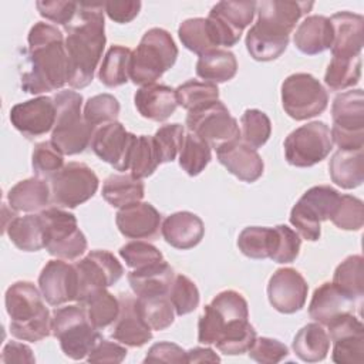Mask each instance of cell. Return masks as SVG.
<instances>
[{
  "instance_id": "83f0119b",
  "label": "cell",
  "mask_w": 364,
  "mask_h": 364,
  "mask_svg": "<svg viewBox=\"0 0 364 364\" xmlns=\"http://www.w3.org/2000/svg\"><path fill=\"white\" fill-rule=\"evenodd\" d=\"M355 304L333 282H326L314 290L309 304V316L321 326H327L336 317L344 313H353Z\"/></svg>"
},
{
  "instance_id": "52a82bcc",
  "label": "cell",
  "mask_w": 364,
  "mask_h": 364,
  "mask_svg": "<svg viewBox=\"0 0 364 364\" xmlns=\"http://www.w3.org/2000/svg\"><path fill=\"white\" fill-rule=\"evenodd\" d=\"M51 334L60 341L63 353L73 360L87 358L101 334L81 304L55 307L51 314Z\"/></svg>"
},
{
  "instance_id": "ba28073f",
  "label": "cell",
  "mask_w": 364,
  "mask_h": 364,
  "mask_svg": "<svg viewBox=\"0 0 364 364\" xmlns=\"http://www.w3.org/2000/svg\"><path fill=\"white\" fill-rule=\"evenodd\" d=\"M331 141L338 149L364 146V94L361 88L338 94L331 104Z\"/></svg>"
},
{
  "instance_id": "681fc988",
  "label": "cell",
  "mask_w": 364,
  "mask_h": 364,
  "mask_svg": "<svg viewBox=\"0 0 364 364\" xmlns=\"http://www.w3.org/2000/svg\"><path fill=\"white\" fill-rule=\"evenodd\" d=\"M272 134L270 118L260 109L249 108L240 118V141L253 149L262 148Z\"/></svg>"
},
{
  "instance_id": "d6986e66",
  "label": "cell",
  "mask_w": 364,
  "mask_h": 364,
  "mask_svg": "<svg viewBox=\"0 0 364 364\" xmlns=\"http://www.w3.org/2000/svg\"><path fill=\"white\" fill-rule=\"evenodd\" d=\"M135 139L136 135L128 132L121 122L114 121L95 128L90 146L101 161L109 164L115 171L125 172Z\"/></svg>"
},
{
  "instance_id": "8d00e7d4",
  "label": "cell",
  "mask_w": 364,
  "mask_h": 364,
  "mask_svg": "<svg viewBox=\"0 0 364 364\" xmlns=\"http://www.w3.org/2000/svg\"><path fill=\"white\" fill-rule=\"evenodd\" d=\"M101 195L112 208H122L139 202L145 195V186L131 173H112L104 181Z\"/></svg>"
},
{
  "instance_id": "91938a15",
  "label": "cell",
  "mask_w": 364,
  "mask_h": 364,
  "mask_svg": "<svg viewBox=\"0 0 364 364\" xmlns=\"http://www.w3.org/2000/svg\"><path fill=\"white\" fill-rule=\"evenodd\" d=\"M249 357L262 364H274L289 355L286 344L270 337H256L253 346L247 351Z\"/></svg>"
},
{
  "instance_id": "7bdbcfd3",
  "label": "cell",
  "mask_w": 364,
  "mask_h": 364,
  "mask_svg": "<svg viewBox=\"0 0 364 364\" xmlns=\"http://www.w3.org/2000/svg\"><path fill=\"white\" fill-rule=\"evenodd\" d=\"M361 78V55L358 57H331L326 74L324 84L331 91H344L358 84Z\"/></svg>"
},
{
  "instance_id": "7c38bea8",
  "label": "cell",
  "mask_w": 364,
  "mask_h": 364,
  "mask_svg": "<svg viewBox=\"0 0 364 364\" xmlns=\"http://www.w3.org/2000/svg\"><path fill=\"white\" fill-rule=\"evenodd\" d=\"M284 158L296 168H310L327 158L333 149L330 128L323 121L307 122L284 139Z\"/></svg>"
},
{
  "instance_id": "03108f58",
  "label": "cell",
  "mask_w": 364,
  "mask_h": 364,
  "mask_svg": "<svg viewBox=\"0 0 364 364\" xmlns=\"http://www.w3.org/2000/svg\"><path fill=\"white\" fill-rule=\"evenodd\" d=\"M188 363H203V361H210V363H219L220 357L213 353L212 348H205V347H195L186 351Z\"/></svg>"
},
{
  "instance_id": "ac0fdd59",
  "label": "cell",
  "mask_w": 364,
  "mask_h": 364,
  "mask_svg": "<svg viewBox=\"0 0 364 364\" xmlns=\"http://www.w3.org/2000/svg\"><path fill=\"white\" fill-rule=\"evenodd\" d=\"M333 341L331 358L337 364H363L364 361V326L353 313H344L327 326Z\"/></svg>"
},
{
  "instance_id": "f5cc1de1",
  "label": "cell",
  "mask_w": 364,
  "mask_h": 364,
  "mask_svg": "<svg viewBox=\"0 0 364 364\" xmlns=\"http://www.w3.org/2000/svg\"><path fill=\"white\" fill-rule=\"evenodd\" d=\"M31 166L36 176L48 181L64 166V155L51 141L38 142L31 154Z\"/></svg>"
},
{
  "instance_id": "e0dca14e",
  "label": "cell",
  "mask_w": 364,
  "mask_h": 364,
  "mask_svg": "<svg viewBox=\"0 0 364 364\" xmlns=\"http://www.w3.org/2000/svg\"><path fill=\"white\" fill-rule=\"evenodd\" d=\"M80 280V303L90 293L107 289L115 284L124 274V267L118 259L108 250H91L87 256L75 263Z\"/></svg>"
},
{
  "instance_id": "d4e9b609",
  "label": "cell",
  "mask_w": 364,
  "mask_h": 364,
  "mask_svg": "<svg viewBox=\"0 0 364 364\" xmlns=\"http://www.w3.org/2000/svg\"><path fill=\"white\" fill-rule=\"evenodd\" d=\"M333 27V44L330 47L334 57H358L364 44V18L351 11H338L330 17Z\"/></svg>"
},
{
  "instance_id": "8fae6325",
  "label": "cell",
  "mask_w": 364,
  "mask_h": 364,
  "mask_svg": "<svg viewBox=\"0 0 364 364\" xmlns=\"http://www.w3.org/2000/svg\"><path fill=\"white\" fill-rule=\"evenodd\" d=\"M328 104V94L321 82L309 73H296L282 82V105L286 114L304 121L321 114Z\"/></svg>"
},
{
  "instance_id": "836d02e7",
  "label": "cell",
  "mask_w": 364,
  "mask_h": 364,
  "mask_svg": "<svg viewBox=\"0 0 364 364\" xmlns=\"http://www.w3.org/2000/svg\"><path fill=\"white\" fill-rule=\"evenodd\" d=\"M331 181L343 189H354L364 181L363 149H338L328 162Z\"/></svg>"
},
{
  "instance_id": "7a4b0ae2",
  "label": "cell",
  "mask_w": 364,
  "mask_h": 364,
  "mask_svg": "<svg viewBox=\"0 0 364 364\" xmlns=\"http://www.w3.org/2000/svg\"><path fill=\"white\" fill-rule=\"evenodd\" d=\"M30 70L21 75V90L43 94L63 88L68 82L65 38L57 27L38 21L28 31Z\"/></svg>"
},
{
  "instance_id": "74e56055",
  "label": "cell",
  "mask_w": 364,
  "mask_h": 364,
  "mask_svg": "<svg viewBox=\"0 0 364 364\" xmlns=\"http://www.w3.org/2000/svg\"><path fill=\"white\" fill-rule=\"evenodd\" d=\"M277 230L267 226H247L237 237L239 250L250 259H270L276 250Z\"/></svg>"
},
{
  "instance_id": "60d3db41",
  "label": "cell",
  "mask_w": 364,
  "mask_h": 364,
  "mask_svg": "<svg viewBox=\"0 0 364 364\" xmlns=\"http://www.w3.org/2000/svg\"><path fill=\"white\" fill-rule=\"evenodd\" d=\"M135 306L141 318L151 330L162 331L175 320V310L168 294L136 296Z\"/></svg>"
},
{
  "instance_id": "d6a6232c",
  "label": "cell",
  "mask_w": 364,
  "mask_h": 364,
  "mask_svg": "<svg viewBox=\"0 0 364 364\" xmlns=\"http://www.w3.org/2000/svg\"><path fill=\"white\" fill-rule=\"evenodd\" d=\"M4 232L11 243L23 252H37L46 247V225L40 213L16 216Z\"/></svg>"
},
{
  "instance_id": "f6af8a7d",
  "label": "cell",
  "mask_w": 364,
  "mask_h": 364,
  "mask_svg": "<svg viewBox=\"0 0 364 364\" xmlns=\"http://www.w3.org/2000/svg\"><path fill=\"white\" fill-rule=\"evenodd\" d=\"M212 148L206 141L193 132L185 134L183 145L179 152V166L189 175H199L212 159Z\"/></svg>"
},
{
  "instance_id": "8992f818",
  "label": "cell",
  "mask_w": 364,
  "mask_h": 364,
  "mask_svg": "<svg viewBox=\"0 0 364 364\" xmlns=\"http://www.w3.org/2000/svg\"><path fill=\"white\" fill-rule=\"evenodd\" d=\"M55 124L51 131V142L63 152V155H77L85 151L91 144L95 131L82 112V95L71 90L58 91L54 97Z\"/></svg>"
},
{
  "instance_id": "3957f363",
  "label": "cell",
  "mask_w": 364,
  "mask_h": 364,
  "mask_svg": "<svg viewBox=\"0 0 364 364\" xmlns=\"http://www.w3.org/2000/svg\"><path fill=\"white\" fill-rule=\"evenodd\" d=\"M313 1L263 0L256 3L257 20L246 34V48L256 61H273L287 48L296 23L313 9Z\"/></svg>"
},
{
  "instance_id": "ab89813d",
  "label": "cell",
  "mask_w": 364,
  "mask_h": 364,
  "mask_svg": "<svg viewBox=\"0 0 364 364\" xmlns=\"http://www.w3.org/2000/svg\"><path fill=\"white\" fill-rule=\"evenodd\" d=\"M132 51L125 46H111L105 53L98 70L100 81L108 87L124 85L129 80V64Z\"/></svg>"
},
{
  "instance_id": "5b68a950",
  "label": "cell",
  "mask_w": 364,
  "mask_h": 364,
  "mask_svg": "<svg viewBox=\"0 0 364 364\" xmlns=\"http://www.w3.org/2000/svg\"><path fill=\"white\" fill-rule=\"evenodd\" d=\"M176 57L178 47L172 36L159 27L149 28L132 51L129 80L136 85L154 84L173 67Z\"/></svg>"
},
{
  "instance_id": "9c48e42d",
  "label": "cell",
  "mask_w": 364,
  "mask_h": 364,
  "mask_svg": "<svg viewBox=\"0 0 364 364\" xmlns=\"http://www.w3.org/2000/svg\"><path fill=\"white\" fill-rule=\"evenodd\" d=\"M340 193L328 185L307 189L290 210V223L306 240L316 242L321 235V222L330 219Z\"/></svg>"
},
{
  "instance_id": "c3c4849f",
  "label": "cell",
  "mask_w": 364,
  "mask_h": 364,
  "mask_svg": "<svg viewBox=\"0 0 364 364\" xmlns=\"http://www.w3.org/2000/svg\"><path fill=\"white\" fill-rule=\"evenodd\" d=\"M178 36L185 48L189 51L202 55L216 48L206 18L203 17H193L186 18L179 24Z\"/></svg>"
},
{
  "instance_id": "2e32d148",
  "label": "cell",
  "mask_w": 364,
  "mask_h": 364,
  "mask_svg": "<svg viewBox=\"0 0 364 364\" xmlns=\"http://www.w3.org/2000/svg\"><path fill=\"white\" fill-rule=\"evenodd\" d=\"M255 13V1L216 3L206 17V23L216 48L218 46L233 47L240 40L243 30L253 21Z\"/></svg>"
},
{
  "instance_id": "f907efd6",
  "label": "cell",
  "mask_w": 364,
  "mask_h": 364,
  "mask_svg": "<svg viewBox=\"0 0 364 364\" xmlns=\"http://www.w3.org/2000/svg\"><path fill=\"white\" fill-rule=\"evenodd\" d=\"M152 138L159 158V164L172 162L182 149L185 128L178 122L165 124L156 129Z\"/></svg>"
},
{
  "instance_id": "4dcf8cb0",
  "label": "cell",
  "mask_w": 364,
  "mask_h": 364,
  "mask_svg": "<svg viewBox=\"0 0 364 364\" xmlns=\"http://www.w3.org/2000/svg\"><path fill=\"white\" fill-rule=\"evenodd\" d=\"M173 277L175 272L165 260L141 269H134L127 276L128 283L136 296L168 294Z\"/></svg>"
},
{
  "instance_id": "b9f144b4",
  "label": "cell",
  "mask_w": 364,
  "mask_h": 364,
  "mask_svg": "<svg viewBox=\"0 0 364 364\" xmlns=\"http://www.w3.org/2000/svg\"><path fill=\"white\" fill-rule=\"evenodd\" d=\"M333 283L350 296L358 306L364 296V269L360 255L347 256L334 270Z\"/></svg>"
},
{
  "instance_id": "680465c9",
  "label": "cell",
  "mask_w": 364,
  "mask_h": 364,
  "mask_svg": "<svg viewBox=\"0 0 364 364\" xmlns=\"http://www.w3.org/2000/svg\"><path fill=\"white\" fill-rule=\"evenodd\" d=\"M36 7L41 17L64 27L71 24L78 13V3L75 1L40 0L36 3Z\"/></svg>"
},
{
  "instance_id": "94428289",
  "label": "cell",
  "mask_w": 364,
  "mask_h": 364,
  "mask_svg": "<svg viewBox=\"0 0 364 364\" xmlns=\"http://www.w3.org/2000/svg\"><path fill=\"white\" fill-rule=\"evenodd\" d=\"M127 348L121 343H114L105 338H100V341L94 346V348L87 355L88 363H111L118 364L122 363L127 357Z\"/></svg>"
},
{
  "instance_id": "7402d4cb",
  "label": "cell",
  "mask_w": 364,
  "mask_h": 364,
  "mask_svg": "<svg viewBox=\"0 0 364 364\" xmlns=\"http://www.w3.org/2000/svg\"><path fill=\"white\" fill-rule=\"evenodd\" d=\"M55 115L54 98L40 95L16 104L10 109V122L27 138H36L53 131Z\"/></svg>"
},
{
  "instance_id": "f35d334b",
  "label": "cell",
  "mask_w": 364,
  "mask_h": 364,
  "mask_svg": "<svg viewBox=\"0 0 364 364\" xmlns=\"http://www.w3.org/2000/svg\"><path fill=\"white\" fill-rule=\"evenodd\" d=\"M78 304L84 307L90 323L98 330L112 326L119 314V299L107 289L90 293Z\"/></svg>"
},
{
  "instance_id": "be15d7a7",
  "label": "cell",
  "mask_w": 364,
  "mask_h": 364,
  "mask_svg": "<svg viewBox=\"0 0 364 364\" xmlns=\"http://www.w3.org/2000/svg\"><path fill=\"white\" fill-rule=\"evenodd\" d=\"M141 1L131 0V1H107L104 3V11L107 16L119 24H125L132 21L139 10H141Z\"/></svg>"
},
{
  "instance_id": "484cf974",
  "label": "cell",
  "mask_w": 364,
  "mask_h": 364,
  "mask_svg": "<svg viewBox=\"0 0 364 364\" xmlns=\"http://www.w3.org/2000/svg\"><path fill=\"white\" fill-rule=\"evenodd\" d=\"M119 314L112 324L111 337L127 346V347H141L152 338V330L141 318L135 297L129 294H121L119 297Z\"/></svg>"
},
{
  "instance_id": "e575fe53",
  "label": "cell",
  "mask_w": 364,
  "mask_h": 364,
  "mask_svg": "<svg viewBox=\"0 0 364 364\" xmlns=\"http://www.w3.org/2000/svg\"><path fill=\"white\" fill-rule=\"evenodd\" d=\"M330 337L320 323H309L301 327L291 343L294 354L306 363L323 361L330 350Z\"/></svg>"
},
{
  "instance_id": "6f0895ef",
  "label": "cell",
  "mask_w": 364,
  "mask_h": 364,
  "mask_svg": "<svg viewBox=\"0 0 364 364\" xmlns=\"http://www.w3.org/2000/svg\"><path fill=\"white\" fill-rule=\"evenodd\" d=\"M277 230V245L273 256L270 257L276 263H291L300 253L301 239L296 230L287 225L274 226Z\"/></svg>"
},
{
  "instance_id": "4316f807",
  "label": "cell",
  "mask_w": 364,
  "mask_h": 364,
  "mask_svg": "<svg viewBox=\"0 0 364 364\" xmlns=\"http://www.w3.org/2000/svg\"><path fill=\"white\" fill-rule=\"evenodd\" d=\"M161 233L168 245L179 250H188L200 243L205 235L202 219L188 210H181L169 215L162 226Z\"/></svg>"
},
{
  "instance_id": "277c9868",
  "label": "cell",
  "mask_w": 364,
  "mask_h": 364,
  "mask_svg": "<svg viewBox=\"0 0 364 364\" xmlns=\"http://www.w3.org/2000/svg\"><path fill=\"white\" fill-rule=\"evenodd\" d=\"M43 299L41 291L27 280L16 282L6 290L4 303L13 337L36 343L51 334V316Z\"/></svg>"
},
{
  "instance_id": "603a6c76",
  "label": "cell",
  "mask_w": 364,
  "mask_h": 364,
  "mask_svg": "<svg viewBox=\"0 0 364 364\" xmlns=\"http://www.w3.org/2000/svg\"><path fill=\"white\" fill-rule=\"evenodd\" d=\"M115 223L128 239H152L161 228V213L149 202H134L119 208Z\"/></svg>"
},
{
  "instance_id": "44dd1931",
  "label": "cell",
  "mask_w": 364,
  "mask_h": 364,
  "mask_svg": "<svg viewBox=\"0 0 364 364\" xmlns=\"http://www.w3.org/2000/svg\"><path fill=\"white\" fill-rule=\"evenodd\" d=\"M307 282L293 267L277 269L267 283L269 303L283 314H293L301 310L307 300Z\"/></svg>"
},
{
  "instance_id": "e7e4bbea",
  "label": "cell",
  "mask_w": 364,
  "mask_h": 364,
  "mask_svg": "<svg viewBox=\"0 0 364 364\" xmlns=\"http://www.w3.org/2000/svg\"><path fill=\"white\" fill-rule=\"evenodd\" d=\"M1 361L4 364H11V363L33 364V363H36V357L33 355V351L28 346L18 343V341H9L3 347Z\"/></svg>"
},
{
  "instance_id": "4fadbf2b",
  "label": "cell",
  "mask_w": 364,
  "mask_h": 364,
  "mask_svg": "<svg viewBox=\"0 0 364 364\" xmlns=\"http://www.w3.org/2000/svg\"><path fill=\"white\" fill-rule=\"evenodd\" d=\"M236 320H249L246 299L236 290H223L205 306L198 321V341L209 346L215 344L225 328Z\"/></svg>"
},
{
  "instance_id": "7dc6e473",
  "label": "cell",
  "mask_w": 364,
  "mask_h": 364,
  "mask_svg": "<svg viewBox=\"0 0 364 364\" xmlns=\"http://www.w3.org/2000/svg\"><path fill=\"white\" fill-rule=\"evenodd\" d=\"M159 165V158L155 149L154 138L149 135L136 136L132 151L129 154L128 171L136 179L151 176Z\"/></svg>"
},
{
  "instance_id": "6125c7cd",
  "label": "cell",
  "mask_w": 364,
  "mask_h": 364,
  "mask_svg": "<svg viewBox=\"0 0 364 364\" xmlns=\"http://www.w3.org/2000/svg\"><path fill=\"white\" fill-rule=\"evenodd\" d=\"M144 363H176V364H182V363H188V357H186V351L179 347L175 343H169V341H161L154 344L145 358Z\"/></svg>"
},
{
  "instance_id": "11a10c76",
  "label": "cell",
  "mask_w": 364,
  "mask_h": 364,
  "mask_svg": "<svg viewBox=\"0 0 364 364\" xmlns=\"http://www.w3.org/2000/svg\"><path fill=\"white\" fill-rule=\"evenodd\" d=\"M330 220L343 230H360L364 223L363 200L353 195H340Z\"/></svg>"
},
{
  "instance_id": "ffe728a7",
  "label": "cell",
  "mask_w": 364,
  "mask_h": 364,
  "mask_svg": "<svg viewBox=\"0 0 364 364\" xmlns=\"http://www.w3.org/2000/svg\"><path fill=\"white\" fill-rule=\"evenodd\" d=\"M38 289L50 306L58 307L68 301H77L80 280L75 264L63 259L47 262L38 276Z\"/></svg>"
},
{
  "instance_id": "d590c367",
  "label": "cell",
  "mask_w": 364,
  "mask_h": 364,
  "mask_svg": "<svg viewBox=\"0 0 364 364\" xmlns=\"http://www.w3.org/2000/svg\"><path fill=\"white\" fill-rule=\"evenodd\" d=\"M237 73V60L229 50L215 48L199 55L196 63V75L205 82H226Z\"/></svg>"
},
{
  "instance_id": "9f6ffc18",
  "label": "cell",
  "mask_w": 364,
  "mask_h": 364,
  "mask_svg": "<svg viewBox=\"0 0 364 364\" xmlns=\"http://www.w3.org/2000/svg\"><path fill=\"white\" fill-rule=\"evenodd\" d=\"M118 253L125 262V264L131 269H141L152 263L165 260L164 255L158 247L144 240H134L125 243L124 246L119 247Z\"/></svg>"
},
{
  "instance_id": "30bf717a",
  "label": "cell",
  "mask_w": 364,
  "mask_h": 364,
  "mask_svg": "<svg viewBox=\"0 0 364 364\" xmlns=\"http://www.w3.org/2000/svg\"><path fill=\"white\" fill-rule=\"evenodd\" d=\"M46 225V250L63 260H75L87 250V239L77 218L58 206L40 210Z\"/></svg>"
},
{
  "instance_id": "f546056e",
  "label": "cell",
  "mask_w": 364,
  "mask_h": 364,
  "mask_svg": "<svg viewBox=\"0 0 364 364\" xmlns=\"http://www.w3.org/2000/svg\"><path fill=\"white\" fill-rule=\"evenodd\" d=\"M296 48L306 55H316L328 50L333 44V27L326 16L306 17L294 31Z\"/></svg>"
},
{
  "instance_id": "bcb514c9",
  "label": "cell",
  "mask_w": 364,
  "mask_h": 364,
  "mask_svg": "<svg viewBox=\"0 0 364 364\" xmlns=\"http://www.w3.org/2000/svg\"><path fill=\"white\" fill-rule=\"evenodd\" d=\"M178 105L185 108L188 112L210 105L219 100V90L216 84L200 82L198 80H188L181 84L176 90Z\"/></svg>"
},
{
  "instance_id": "f1b7e54d",
  "label": "cell",
  "mask_w": 364,
  "mask_h": 364,
  "mask_svg": "<svg viewBox=\"0 0 364 364\" xmlns=\"http://www.w3.org/2000/svg\"><path fill=\"white\" fill-rule=\"evenodd\" d=\"M138 112L151 121L162 122L168 119L178 107L176 92L165 84L142 85L134 95Z\"/></svg>"
},
{
  "instance_id": "db71d44e",
  "label": "cell",
  "mask_w": 364,
  "mask_h": 364,
  "mask_svg": "<svg viewBox=\"0 0 364 364\" xmlns=\"http://www.w3.org/2000/svg\"><path fill=\"white\" fill-rule=\"evenodd\" d=\"M119 109V102L114 95L98 94L87 100V102L84 104L82 115L91 127L98 128L104 124L117 121Z\"/></svg>"
},
{
  "instance_id": "1f68e13d",
  "label": "cell",
  "mask_w": 364,
  "mask_h": 364,
  "mask_svg": "<svg viewBox=\"0 0 364 364\" xmlns=\"http://www.w3.org/2000/svg\"><path fill=\"white\" fill-rule=\"evenodd\" d=\"M7 200L16 212H37L47 208L51 189L47 179L33 176L17 182L7 193Z\"/></svg>"
},
{
  "instance_id": "816d5d0a",
  "label": "cell",
  "mask_w": 364,
  "mask_h": 364,
  "mask_svg": "<svg viewBox=\"0 0 364 364\" xmlns=\"http://www.w3.org/2000/svg\"><path fill=\"white\" fill-rule=\"evenodd\" d=\"M168 297L173 306L176 316L192 313L199 306V290L196 284L185 274H175Z\"/></svg>"
},
{
  "instance_id": "9a60e30c",
  "label": "cell",
  "mask_w": 364,
  "mask_h": 364,
  "mask_svg": "<svg viewBox=\"0 0 364 364\" xmlns=\"http://www.w3.org/2000/svg\"><path fill=\"white\" fill-rule=\"evenodd\" d=\"M186 127L215 149L228 142L240 139L237 119L230 115L220 100L203 108L189 111L186 115Z\"/></svg>"
},
{
  "instance_id": "ee69618b",
  "label": "cell",
  "mask_w": 364,
  "mask_h": 364,
  "mask_svg": "<svg viewBox=\"0 0 364 364\" xmlns=\"http://www.w3.org/2000/svg\"><path fill=\"white\" fill-rule=\"evenodd\" d=\"M256 337V330L249 320H236L225 328L215 346L223 354L239 355L250 350Z\"/></svg>"
},
{
  "instance_id": "cb8c5ba5",
  "label": "cell",
  "mask_w": 364,
  "mask_h": 364,
  "mask_svg": "<svg viewBox=\"0 0 364 364\" xmlns=\"http://www.w3.org/2000/svg\"><path fill=\"white\" fill-rule=\"evenodd\" d=\"M216 156L229 173L243 182H256L263 175L264 164L262 156L256 149L240 139L219 146L216 149Z\"/></svg>"
},
{
  "instance_id": "6da1fadb",
  "label": "cell",
  "mask_w": 364,
  "mask_h": 364,
  "mask_svg": "<svg viewBox=\"0 0 364 364\" xmlns=\"http://www.w3.org/2000/svg\"><path fill=\"white\" fill-rule=\"evenodd\" d=\"M104 13V3H78L74 21L65 27L64 43L71 88H85L94 80L107 43Z\"/></svg>"
},
{
  "instance_id": "5bb4252c",
  "label": "cell",
  "mask_w": 364,
  "mask_h": 364,
  "mask_svg": "<svg viewBox=\"0 0 364 364\" xmlns=\"http://www.w3.org/2000/svg\"><path fill=\"white\" fill-rule=\"evenodd\" d=\"M51 202L60 208L74 209L90 200L100 185L95 172L82 162L65 164L48 179Z\"/></svg>"
}]
</instances>
